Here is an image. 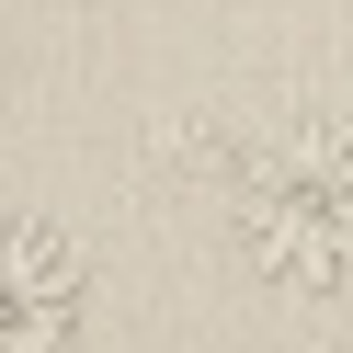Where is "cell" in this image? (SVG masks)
<instances>
[{
  "label": "cell",
  "mask_w": 353,
  "mask_h": 353,
  "mask_svg": "<svg viewBox=\"0 0 353 353\" xmlns=\"http://www.w3.org/2000/svg\"><path fill=\"white\" fill-rule=\"evenodd\" d=\"M0 353H92V251L46 216H0Z\"/></svg>",
  "instance_id": "7a4b0ae2"
},
{
  "label": "cell",
  "mask_w": 353,
  "mask_h": 353,
  "mask_svg": "<svg viewBox=\"0 0 353 353\" xmlns=\"http://www.w3.org/2000/svg\"><path fill=\"white\" fill-rule=\"evenodd\" d=\"M239 262L285 296H353V125H285L228 160Z\"/></svg>",
  "instance_id": "6da1fadb"
}]
</instances>
